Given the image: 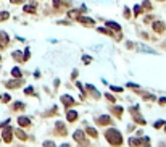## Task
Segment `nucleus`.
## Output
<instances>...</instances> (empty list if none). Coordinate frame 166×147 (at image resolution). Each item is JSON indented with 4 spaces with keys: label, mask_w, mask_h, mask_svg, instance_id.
<instances>
[{
    "label": "nucleus",
    "mask_w": 166,
    "mask_h": 147,
    "mask_svg": "<svg viewBox=\"0 0 166 147\" xmlns=\"http://www.w3.org/2000/svg\"><path fill=\"white\" fill-rule=\"evenodd\" d=\"M105 137H106V141L110 144H113V145L122 144V136H121V132L118 129H108L105 132Z\"/></svg>",
    "instance_id": "f257e3e1"
},
{
    "label": "nucleus",
    "mask_w": 166,
    "mask_h": 147,
    "mask_svg": "<svg viewBox=\"0 0 166 147\" xmlns=\"http://www.w3.org/2000/svg\"><path fill=\"white\" fill-rule=\"evenodd\" d=\"M61 102H63V105H64V108H69L71 105L76 103L74 99H73V97H69V95H61Z\"/></svg>",
    "instance_id": "f03ea898"
},
{
    "label": "nucleus",
    "mask_w": 166,
    "mask_h": 147,
    "mask_svg": "<svg viewBox=\"0 0 166 147\" xmlns=\"http://www.w3.org/2000/svg\"><path fill=\"white\" fill-rule=\"evenodd\" d=\"M13 139V129L11 128H5L3 129V141L5 142H11Z\"/></svg>",
    "instance_id": "7ed1b4c3"
},
{
    "label": "nucleus",
    "mask_w": 166,
    "mask_h": 147,
    "mask_svg": "<svg viewBox=\"0 0 166 147\" xmlns=\"http://www.w3.org/2000/svg\"><path fill=\"white\" fill-rule=\"evenodd\" d=\"M21 82H23V81H21V79L18 78V79H13V81L5 82V86L8 87V89H16V87H19V86H21Z\"/></svg>",
    "instance_id": "20e7f679"
},
{
    "label": "nucleus",
    "mask_w": 166,
    "mask_h": 147,
    "mask_svg": "<svg viewBox=\"0 0 166 147\" xmlns=\"http://www.w3.org/2000/svg\"><path fill=\"white\" fill-rule=\"evenodd\" d=\"M8 40H10V39H8V34L3 32V31L0 32V47H2V48L6 47V45H8Z\"/></svg>",
    "instance_id": "39448f33"
},
{
    "label": "nucleus",
    "mask_w": 166,
    "mask_h": 147,
    "mask_svg": "<svg viewBox=\"0 0 166 147\" xmlns=\"http://www.w3.org/2000/svg\"><path fill=\"white\" fill-rule=\"evenodd\" d=\"M164 23H161V21H155L153 23V31H156V32H163L164 31Z\"/></svg>",
    "instance_id": "423d86ee"
},
{
    "label": "nucleus",
    "mask_w": 166,
    "mask_h": 147,
    "mask_svg": "<svg viewBox=\"0 0 166 147\" xmlns=\"http://www.w3.org/2000/svg\"><path fill=\"white\" fill-rule=\"evenodd\" d=\"M73 136H74V139H76L77 142H81V144H84V132H82L81 129H77V131L74 132Z\"/></svg>",
    "instance_id": "0eeeda50"
},
{
    "label": "nucleus",
    "mask_w": 166,
    "mask_h": 147,
    "mask_svg": "<svg viewBox=\"0 0 166 147\" xmlns=\"http://www.w3.org/2000/svg\"><path fill=\"white\" fill-rule=\"evenodd\" d=\"M97 123H98V124H110V123H111V118L108 116V115H102V116L98 118Z\"/></svg>",
    "instance_id": "6e6552de"
},
{
    "label": "nucleus",
    "mask_w": 166,
    "mask_h": 147,
    "mask_svg": "<svg viewBox=\"0 0 166 147\" xmlns=\"http://www.w3.org/2000/svg\"><path fill=\"white\" fill-rule=\"evenodd\" d=\"M76 118H77V111H74V110H69L66 113V120L68 121H76Z\"/></svg>",
    "instance_id": "1a4fd4ad"
},
{
    "label": "nucleus",
    "mask_w": 166,
    "mask_h": 147,
    "mask_svg": "<svg viewBox=\"0 0 166 147\" xmlns=\"http://www.w3.org/2000/svg\"><path fill=\"white\" fill-rule=\"evenodd\" d=\"M77 19L81 21L82 24H87V26H92V24H93V19H90V18H87V16H77Z\"/></svg>",
    "instance_id": "9d476101"
},
{
    "label": "nucleus",
    "mask_w": 166,
    "mask_h": 147,
    "mask_svg": "<svg viewBox=\"0 0 166 147\" xmlns=\"http://www.w3.org/2000/svg\"><path fill=\"white\" fill-rule=\"evenodd\" d=\"M13 132H15V134H16V137H18V139H21V141H26V139H27L26 132H24L23 129H16V131H13Z\"/></svg>",
    "instance_id": "9b49d317"
},
{
    "label": "nucleus",
    "mask_w": 166,
    "mask_h": 147,
    "mask_svg": "<svg viewBox=\"0 0 166 147\" xmlns=\"http://www.w3.org/2000/svg\"><path fill=\"white\" fill-rule=\"evenodd\" d=\"M106 26L110 27V29H114V31H121V26L118 24V23H113V21H106Z\"/></svg>",
    "instance_id": "f8f14e48"
},
{
    "label": "nucleus",
    "mask_w": 166,
    "mask_h": 147,
    "mask_svg": "<svg viewBox=\"0 0 166 147\" xmlns=\"http://www.w3.org/2000/svg\"><path fill=\"white\" fill-rule=\"evenodd\" d=\"M18 123H19V126H29L31 124L29 118H26V116H19L18 118Z\"/></svg>",
    "instance_id": "ddd939ff"
},
{
    "label": "nucleus",
    "mask_w": 166,
    "mask_h": 147,
    "mask_svg": "<svg viewBox=\"0 0 166 147\" xmlns=\"http://www.w3.org/2000/svg\"><path fill=\"white\" fill-rule=\"evenodd\" d=\"M35 8H37V6L31 3V5H24V8H23V10H24L26 13H35Z\"/></svg>",
    "instance_id": "4468645a"
},
{
    "label": "nucleus",
    "mask_w": 166,
    "mask_h": 147,
    "mask_svg": "<svg viewBox=\"0 0 166 147\" xmlns=\"http://www.w3.org/2000/svg\"><path fill=\"white\" fill-rule=\"evenodd\" d=\"M87 90H90L93 97H100V92H98V90L93 87V86H90V84H87Z\"/></svg>",
    "instance_id": "2eb2a0df"
},
{
    "label": "nucleus",
    "mask_w": 166,
    "mask_h": 147,
    "mask_svg": "<svg viewBox=\"0 0 166 147\" xmlns=\"http://www.w3.org/2000/svg\"><path fill=\"white\" fill-rule=\"evenodd\" d=\"M11 74L15 76V78H21V76H23V73H21V69L18 66H15V68L11 69Z\"/></svg>",
    "instance_id": "dca6fc26"
},
{
    "label": "nucleus",
    "mask_w": 166,
    "mask_h": 147,
    "mask_svg": "<svg viewBox=\"0 0 166 147\" xmlns=\"http://www.w3.org/2000/svg\"><path fill=\"white\" fill-rule=\"evenodd\" d=\"M85 132H87V134H89L90 137H97V136H98V134H97V131L93 129V128H87V129H85Z\"/></svg>",
    "instance_id": "f3484780"
},
{
    "label": "nucleus",
    "mask_w": 166,
    "mask_h": 147,
    "mask_svg": "<svg viewBox=\"0 0 166 147\" xmlns=\"http://www.w3.org/2000/svg\"><path fill=\"white\" fill-rule=\"evenodd\" d=\"M13 58L16 61H23V53L21 52H13Z\"/></svg>",
    "instance_id": "a211bd4d"
},
{
    "label": "nucleus",
    "mask_w": 166,
    "mask_h": 147,
    "mask_svg": "<svg viewBox=\"0 0 166 147\" xmlns=\"http://www.w3.org/2000/svg\"><path fill=\"white\" fill-rule=\"evenodd\" d=\"M56 129H58V132H61V136H64V132H66V129H64V126L61 123H56Z\"/></svg>",
    "instance_id": "6ab92c4d"
},
{
    "label": "nucleus",
    "mask_w": 166,
    "mask_h": 147,
    "mask_svg": "<svg viewBox=\"0 0 166 147\" xmlns=\"http://www.w3.org/2000/svg\"><path fill=\"white\" fill-rule=\"evenodd\" d=\"M13 108H15V110H23V108H24V103H21V102H15V103H13Z\"/></svg>",
    "instance_id": "aec40b11"
},
{
    "label": "nucleus",
    "mask_w": 166,
    "mask_h": 147,
    "mask_svg": "<svg viewBox=\"0 0 166 147\" xmlns=\"http://www.w3.org/2000/svg\"><path fill=\"white\" fill-rule=\"evenodd\" d=\"M6 18H10V13L8 11H2V13H0V21H5Z\"/></svg>",
    "instance_id": "412c9836"
},
{
    "label": "nucleus",
    "mask_w": 166,
    "mask_h": 147,
    "mask_svg": "<svg viewBox=\"0 0 166 147\" xmlns=\"http://www.w3.org/2000/svg\"><path fill=\"white\" fill-rule=\"evenodd\" d=\"M111 110L114 111V115H116V116H121V113H122V107H114Z\"/></svg>",
    "instance_id": "4be33fe9"
},
{
    "label": "nucleus",
    "mask_w": 166,
    "mask_h": 147,
    "mask_svg": "<svg viewBox=\"0 0 166 147\" xmlns=\"http://www.w3.org/2000/svg\"><path fill=\"white\" fill-rule=\"evenodd\" d=\"M68 16H69V18H77V16H79V13H77L76 10H74V11L71 10V11H68Z\"/></svg>",
    "instance_id": "5701e85b"
},
{
    "label": "nucleus",
    "mask_w": 166,
    "mask_h": 147,
    "mask_svg": "<svg viewBox=\"0 0 166 147\" xmlns=\"http://www.w3.org/2000/svg\"><path fill=\"white\" fill-rule=\"evenodd\" d=\"M140 13H142V6L135 5V6H134V15H140Z\"/></svg>",
    "instance_id": "b1692460"
},
{
    "label": "nucleus",
    "mask_w": 166,
    "mask_h": 147,
    "mask_svg": "<svg viewBox=\"0 0 166 147\" xmlns=\"http://www.w3.org/2000/svg\"><path fill=\"white\" fill-rule=\"evenodd\" d=\"M32 92H34V89H32L31 86H29V87H26V89H24V94H27V95H29V94H32Z\"/></svg>",
    "instance_id": "393cba45"
},
{
    "label": "nucleus",
    "mask_w": 166,
    "mask_h": 147,
    "mask_svg": "<svg viewBox=\"0 0 166 147\" xmlns=\"http://www.w3.org/2000/svg\"><path fill=\"white\" fill-rule=\"evenodd\" d=\"M163 124H164V121H163V120H158V121L155 123V128H161Z\"/></svg>",
    "instance_id": "a878e982"
},
{
    "label": "nucleus",
    "mask_w": 166,
    "mask_h": 147,
    "mask_svg": "<svg viewBox=\"0 0 166 147\" xmlns=\"http://www.w3.org/2000/svg\"><path fill=\"white\" fill-rule=\"evenodd\" d=\"M111 89L114 90V92H121V90H122V87H118V86H113Z\"/></svg>",
    "instance_id": "bb28decb"
},
{
    "label": "nucleus",
    "mask_w": 166,
    "mask_h": 147,
    "mask_svg": "<svg viewBox=\"0 0 166 147\" xmlns=\"http://www.w3.org/2000/svg\"><path fill=\"white\" fill-rule=\"evenodd\" d=\"M2 100H3V102H8V100H10V95H8V94H5Z\"/></svg>",
    "instance_id": "cd10ccee"
},
{
    "label": "nucleus",
    "mask_w": 166,
    "mask_h": 147,
    "mask_svg": "<svg viewBox=\"0 0 166 147\" xmlns=\"http://www.w3.org/2000/svg\"><path fill=\"white\" fill-rule=\"evenodd\" d=\"M143 6H145V8H150L151 5H150V2H148V0H145V2H143Z\"/></svg>",
    "instance_id": "c85d7f7f"
},
{
    "label": "nucleus",
    "mask_w": 166,
    "mask_h": 147,
    "mask_svg": "<svg viewBox=\"0 0 166 147\" xmlns=\"http://www.w3.org/2000/svg\"><path fill=\"white\" fill-rule=\"evenodd\" d=\"M106 99H108V100H113V102H114V97H113V95H110V94H106Z\"/></svg>",
    "instance_id": "c756f323"
},
{
    "label": "nucleus",
    "mask_w": 166,
    "mask_h": 147,
    "mask_svg": "<svg viewBox=\"0 0 166 147\" xmlns=\"http://www.w3.org/2000/svg\"><path fill=\"white\" fill-rule=\"evenodd\" d=\"M82 61H84V63H90V58H89V57H84Z\"/></svg>",
    "instance_id": "7c9ffc66"
},
{
    "label": "nucleus",
    "mask_w": 166,
    "mask_h": 147,
    "mask_svg": "<svg viewBox=\"0 0 166 147\" xmlns=\"http://www.w3.org/2000/svg\"><path fill=\"white\" fill-rule=\"evenodd\" d=\"M53 5L55 6H60V0H53Z\"/></svg>",
    "instance_id": "2f4dec72"
},
{
    "label": "nucleus",
    "mask_w": 166,
    "mask_h": 147,
    "mask_svg": "<svg viewBox=\"0 0 166 147\" xmlns=\"http://www.w3.org/2000/svg\"><path fill=\"white\" fill-rule=\"evenodd\" d=\"M160 103H161V105H164V103H166V97H163V99H160Z\"/></svg>",
    "instance_id": "473e14b6"
},
{
    "label": "nucleus",
    "mask_w": 166,
    "mask_h": 147,
    "mask_svg": "<svg viewBox=\"0 0 166 147\" xmlns=\"http://www.w3.org/2000/svg\"><path fill=\"white\" fill-rule=\"evenodd\" d=\"M10 2H11V3H21L23 0H10Z\"/></svg>",
    "instance_id": "72a5a7b5"
},
{
    "label": "nucleus",
    "mask_w": 166,
    "mask_h": 147,
    "mask_svg": "<svg viewBox=\"0 0 166 147\" xmlns=\"http://www.w3.org/2000/svg\"><path fill=\"white\" fill-rule=\"evenodd\" d=\"M129 15H131V13H129V10H127V8H126V10H124V16H126V18H127V16H129Z\"/></svg>",
    "instance_id": "f704fd0d"
},
{
    "label": "nucleus",
    "mask_w": 166,
    "mask_h": 147,
    "mask_svg": "<svg viewBox=\"0 0 166 147\" xmlns=\"http://www.w3.org/2000/svg\"><path fill=\"white\" fill-rule=\"evenodd\" d=\"M164 131H166V128H164Z\"/></svg>",
    "instance_id": "c9c22d12"
}]
</instances>
